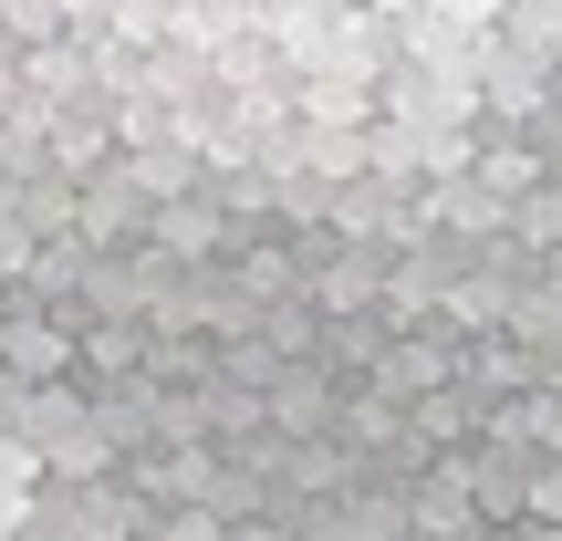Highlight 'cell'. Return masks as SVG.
<instances>
[]
</instances>
